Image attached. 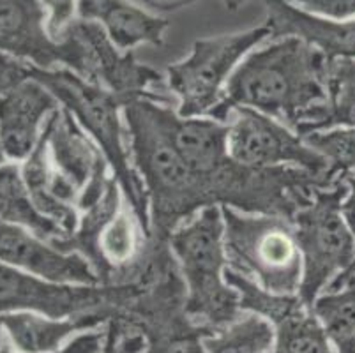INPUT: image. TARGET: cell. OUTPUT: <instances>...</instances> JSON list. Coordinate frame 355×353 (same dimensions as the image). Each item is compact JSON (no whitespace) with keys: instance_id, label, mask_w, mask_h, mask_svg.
Here are the masks:
<instances>
[{"instance_id":"cell-1","label":"cell","mask_w":355,"mask_h":353,"mask_svg":"<svg viewBox=\"0 0 355 353\" xmlns=\"http://www.w3.org/2000/svg\"><path fill=\"white\" fill-rule=\"evenodd\" d=\"M327 62L329 58L304 39H270L242 58L211 119L228 122L232 110L244 106L295 131L306 112L325 99Z\"/></svg>"},{"instance_id":"cell-2","label":"cell","mask_w":355,"mask_h":353,"mask_svg":"<svg viewBox=\"0 0 355 353\" xmlns=\"http://www.w3.org/2000/svg\"><path fill=\"white\" fill-rule=\"evenodd\" d=\"M154 97L124 106L131 160L144 182L150 212V237L168 241L170 233L211 207L200 179L186 166L154 115ZM172 105V103H168Z\"/></svg>"},{"instance_id":"cell-3","label":"cell","mask_w":355,"mask_h":353,"mask_svg":"<svg viewBox=\"0 0 355 353\" xmlns=\"http://www.w3.org/2000/svg\"><path fill=\"white\" fill-rule=\"evenodd\" d=\"M225 223L221 207H205L180 223L168 237L186 286V315L209 330L227 327L241 316V299L225 279Z\"/></svg>"},{"instance_id":"cell-4","label":"cell","mask_w":355,"mask_h":353,"mask_svg":"<svg viewBox=\"0 0 355 353\" xmlns=\"http://www.w3.org/2000/svg\"><path fill=\"white\" fill-rule=\"evenodd\" d=\"M31 78L43 83L98 145L124 193L125 202L150 237L148 198L129 152L128 129L122 113L124 103L115 94L87 82L67 67L41 69L31 64Z\"/></svg>"},{"instance_id":"cell-5","label":"cell","mask_w":355,"mask_h":353,"mask_svg":"<svg viewBox=\"0 0 355 353\" xmlns=\"http://www.w3.org/2000/svg\"><path fill=\"white\" fill-rule=\"evenodd\" d=\"M147 244L148 233L125 202L115 177L101 198L80 212L78 226L69 237L51 242L59 251L85 258L103 286L131 284Z\"/></svg>"},{"instance_id":"cell-6","label":"cell","mask_w":355,"mask_h":353,"mask_svg":"<svg viewBox=\"0 0 355 353\" xmlns=\"http://www.w3.org/2000/svg\"><path fill=\"white\" fill-rule=\"evenodd\" d=\"M227 268L276 295L299 293L302 257L290 219L221 207Z\"/></svg>"},{"instance_id":"cell-7","label":"cell","mask_w":355,"mask_h":353,"mask_svg":"<svg viewBox=\"0 0 355 353\" xmlns=\"http://www.w3.org/2000/svg\"><path fill=\"white\" fill-rule=\"evenodd\" d=\"M347 193L343 179L327 189L315 191L292 219L302 257V279L297 295L309 307L354 261L355 242L341 212Z\"/></svg>"},{"instance_id":"cell-8","label":"cell","mask_w":355,"mask_h":353,"mask_svg":"<svg viewBox=\"0 0 355 353\" xmlns=\"http://www.w3.org/2000/svg\"><path fill=\"white\" fill-rule=\"evenodd\" d=\"M267 39H272V32L263 24L250 31L195 41L191 53L166 69V85L177 99V113L211 117L242 58Z\"/></svg>"},{"instance_id":"cell-9","label":"cell","mask_w":355,"mask_h":353,"mask_svg":"<svg viewBox=\"0 0 355 353\" xmlns=\"http://www.w3.org/2000/svg\"><path fill=\"white\" fill-rule=\"evenodd\" d=\"M137 284L78 286L57 284L0 261V315L34 311L51 318H69L94 311H119L137 295Z\"/></svg>"},{"instance_id":"cell-10","label":"cell","mask_w":355,"mask_h":353,"mask_svg":"<svg viewBox=\"0 0 355 353\" xmlns=\"http://www.w3.org/2000/svg\"><path fill=\"white\" fill-rule=\"evenodd\" d=\"M228 152L232 160L253 168L295 166L338 182L327 161L313 150L302 136L257 110L235 106L228 117Z\"/></svg>"},{"instance_id":"cell-11","label":"cell","mask_w":355,"mask_h":353,"mask_svg":"<svg viewBox=\"0 0 355 353\" xmlns=\"http://www.w3.org/2000/svg\"><path fill=\"white\" fill-rule=\"evenodd\" d=\"M0 53L41 69H83V44L71 28L55 41L41 0H0Z\"/></svg>"},{"instance_id":"cell-12","label":"cell","mask_w":355,"mask_h":353,"mask_svg":"<svg viewBox=\"0 0 355 353\" xmlns=\"http://www.w3.org/2000/svg\"><path fill=\"white\" fill-rule=\"evenodd\" d=\"M69 28L78 35L83 44L85 60L80 73L83 80L115 94L124 106L145 97H154L166 103L173 101V97L154 94L150 90L163 82V74L153 66L138 62L131 51L119 50L98 24L76 18Z\"/></svg>"},{"instance_id":"cell-13","label":"cell","mask_w":355,"mask_h":353,"mask_svg":"<svg viewBox=\"0 0 355 353\" xmlns=\"http://www.w3.org/2000/svg\"><path fill=\"white\" fill-rule=\"evenodd\" d=\"M225 279L237 290L242 311L257 313L272 323V353H336L320 320L297 293H269L230 268L225 270Z\"/></svg>"},{"instance_id":"cell-14","label":"cell","mask_w":355,"mask_h":353,"mask_svg":"<svg viewBox=\"0 0 355 353\" xmlns=\"http://www.w3.org/2000/svg\"><path fill=\"white\" fill-rule=\"evenodd\" d=\"M43 135L53 168L80 193V212L94 205L114 179L108 161L98 145L64 106L51 113Z\"/></svg>"},{"instance_id":"cell-15","label":"cell","mask_w":355,"mask_h":353,"mask_svg":"<svg viewBox=\"0 0 355 353\" xmlns=\"http://www.w3.org/2000/svg\"><path fill=\"white\" fill-rule=\"evenodd\" d=\"M0 261L57 284L98 286L99 277L76 252H62L31 230L0 219Z\"/></svg>"},{"instance_id":"cell-16","label":"cell","mask_w":355,"mask_h":353,"mask_svg":"<svg viewBox=\"0 0 355 353\" xmlns=\"http://www.w3.org/2000/svg\"><path fill=\"white\" fill-rule=\"evenodd\" d=\"M59 108V99L34 78L21 80L0 94V140L6 157L27 160L40 144L46 121Z\"/></svg>"},{"instance_id":"cell-17","label":"cell","mask_w":355,"mask_h":353,"mask_svg":"<svg viewBox=\"0 0 355 353\" xmlns=\"http://www.w3.org/2000/svg\"><path fill=\"white\" fill-rule=\"evenodd\" d=\"M266 25L272 39L295 35L320 50L327 58H355V18L332 19L313 15L286 0H263Z\"/></svg>"},{"instance_id":"cell-18","label":"cell","mask_w":355,"mask_h":353,"mask_svg":"<svg viewBox=\"0 0 355 353\" xmlns=\"http://www.w3.org/2000/svg\"><path fill=\"white\" fill-rule=\"evenodd\" d=\"M76 18L98 24L121 51H131L138 44L161 46L170 27L166 18L133 0H78Z\"/></svg>"},{"instance_id":"cell-19","label":"cell","mask_w":355,"mask_h":353,"mask_svg":"<svg viewBox=\"0 0 355 353\" xmlns=\"http://www.w3.org/2000/svg\"><path fill=\"white\" fill-rule=\"evenodd\" d=\"M21 175L37 212L59 226L64 237H69L80 221V193L53 168L44 135L25 160Z\"/></svg>"},{"instance_id":"cell-20","label":"cell","mask_w":355,"mask_h":353,"mask_svg":"<svg viewBox=\"0 0 355 353\" xmlns=\"http://www.w3.org/2000/svg\"><path fill=\"white\" fill-rule=\"evenodd\" d=\"M115 316L112 311H94L69 318H51L34 311H15L0 315L12 346L20 353H55L74 332L96 330Z\"/></svg>"},{"instance_id":"cell-21","label":"cell","mask_w":355,"mask_h":353,"mask_svg":"<svg viewBox=\"0 0 355 353\" xmlns=\"http://www.w3.org/2000/svg\"><path fill=\"white\" fill-rule=\"evenodd\" d=\"M334 128H355V58H329L325 99L306 112L295 132L306 136Z\"/></svg>"},{"instance_id":"cell-22","label":"cell","mask_w":355,"mask_h":353,"mask_svg":"<svg viewBox=\"0 0 355 353\" xmlns=\"http://www.w3.org/2000/svg\"><path fill=\"white\" fill-rule=\"evenodd\" d=\"M0 219L31 230L50 244L64 237L62 230L34 207L18 163L0 166Z\"/></svg>"},{"instance_id":"cell-23","label":"cell","mask_w":355,"mask_h":353,"mask_svg":"<svg viewBox=\"0 0 355 353\" xmlns=\"http://www.w3.org/2000/svg\"><path fill=\"white\" fill-rule=\"evenodd\" d=\"M207 353H272L274 327L263 316L242 311L241 316L203 338Z\"/></svg>"},{"instance_id":"cell-24","label":"cell","mask_w":355,"mask_h":353,"mask_svg":"<svg viewBox=\"0 0 355 353\" xmlns=\"http://www.w3.org/2000/svg\"><path fill=\"white\" fill-rule=\"evenodd\" d=\"M336 353H355V283L324 291L311 306Z\"/></svg>"},{"instance_id":"cell-25","label":"cell","mask_w":355,"mask_h":353,"mask_svg":"<svg viewBox=\"0 0 355 353\" xmlns=\"http://www.w3.org/2000/svg\"><path fill=\"white\" fill-rule=\"evenodd\" d=\"M302 140L327 161L334 180L355 171V128H334L302 136Z\"/></svg>"},{"instance_id":"cell-26","label":"cell","mask_w":355,"mask_h":353,"mask_svg":"<svg viewBox=\"0 0 355 353\" xmlns=\"http://www.w3.org/2000/svg\"><path fill=\"white\" fill-rule=\"evenodd\" d=\"M343 180L348 187V193L347 196H345L343 203H341V212H343V218L345 221H347L348 228H350L352 237H354L355 242V171L354 173H348L347 177H343ZM352 283H355V257L354 261L350 264V267L345 272H341L340 276H336L325 291L341 290V288L348 286V284Z\"/></svg>"},{"instance_id":"cell-27","label":"cell","mask_w":355,"mask_h":353,"mask_svg":"<svg viewBox=\"0 0 355 353\" xmlns=\"http://www.w3.org/2000/svg\"><path fill=\"white\" fill-rule=\"evenodd\" d=\"M41 4L48 11V32L55 41H59L76 19L78 0H41Z\"/></svg>"},{"instance_id":"cell-28","label":"cell","mask_w":355,"mask_h":353,"mask_svg":"<svg viewBox=\"0 0 355 353\" xmlns=\"http://www.w3.org/2000/svg\"><path fill=\"white\" fill-rule=\"evenodd\" d=\"M286 2L325 18H355V0H286Z\"/></svg>"},{"instance_id":"cell-29","label":"cell","mask_w":355,"mask_h":353,"mask_svg":"<svg viewBox=\"0 0 355 353\" xmlns=\"http://www.w3.org/2000/svg\"><path fill=\"white\" fill-rule=\"evenodd\" d=\"M105 336L106 332H99V330H87L82 332L74 339H71L64 348H60L59 352L55 353H99L105 345ZM0 353H20L15 352L12 346L9 345L8 339L2 341L0 345Z\"/></svg>"},{"instance_id":"cell-30","label":"cell","mask_w":355,"mask_h":353,"mask_svg":"<svg viewBox=\"0 0 355 353\" xmlns=\"http://www.w3.org/2000/svg\"><path fill=\"white\" fill-rule=\"evenodd\" d=\"M27 78H31V66L27 62L0 53V94Z\"/></svg>"},{"instance_id":"cell-31","label":"cell","mask_w":355,"mask_h":353,"mask_svg":"<svg viewBox=\"0 0 355 353\" xmlns=\"http://www.w3.org/2000/svg\"><path fill=\"white\" fill-rule=\"evenodd\" d=\"M133 2L156 15V12L177 11V9H182L189 4H195L198 0H133Z\"/></svg>"},{"instance_id":"cell-32","label":"cell","mask_w":355,"mask_h":353,"mask_svg":"<svg viewBox=\"0 0 355 353\" xmlns=\"http://www.w3.org/2000/svg\"><path fill=\"white\" fill-rule=\"evenodd\" d=\"M242 2H246V0H227V6L230 9H237V6H241Z\"/></svg>"},{"instance_id":"cell-33","label":"cell","mask_w":355,"mask_h":353,"mask_svg":"<svg viewBox=\"0 0 355 353\" xmlns=\"http://www.w3.org/2000/svg\"><path fill=\"white\" fill-rule=\"evenodd\" d=\"M6 163V152H4V145H2V140H0V166Z\"/></svg>"},{"instance_id":"cell-34","label":"cell","mask_w":355,"mask_h":353,"mask_svg":"<svg viewBox=\"0 0 355 353\" xmlns=\"http://www.w3.org/2000/svg\"><path fill=\"white\" fill-rule=\"evenodd\" d=\"M2 329H4V325H2V322H0V345H2V341H4V336H2Z\"/></svg>"}]
</instances>
